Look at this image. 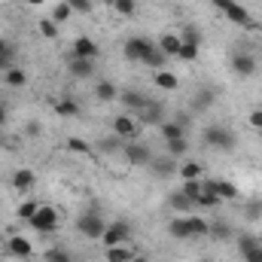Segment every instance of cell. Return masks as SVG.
Masks as SVG:
<instances>
[{
	"label": "cell",
	"instance_id": "cell-1",
	"mask_svg": "<svg viewBox=\"0 0 262 262\" xmlns=\"http://www.w3.org/2000/svg\"><path fill=\"white\" fill-rule=\"evenodd\" d=\"M76 229H79V235H82V238L101 241V235L107 232V220H104L101 207H95V204H92L85 213H79V220H76Z\"/></svg>",
	"mask_w": 262,
	"mask_h": 262
},
{
	"label": "cell",
	"instance_id": "cell-2",
	"mask_svg": "<svg viewBox=\"0 0 262 262\" xmlns=\"http://www.w3.org/2000/svg\"><path fill=\"white\" fill-rule=\"evenodd\" d=\"M201 143L210 146V149H226V152H229V149L238 146V137L226 128V125H207L204 134H201Z\"/></svg>",
	"mask_w": 262,
	"mask_h": 262
},
{
	"label": "cell",
	"instance_id": "cell-3",
	"mask_svg": "<svg viewBox=\"0 0 262 262\" xmlns=\"http://www.w3.org/2000/svg\"><path fill=\"white\" fill-rule=\"evenodd\" d=\"M28 226H31L34 232H40V235H52V232L58 229V210L49 207V204H40V210L28 220Z\"/></svg>",
	"mask_w": 262,
	"mask_h": 262
},
{
	"label": "cell",
	"instance_id": "cell-4",
	"mask_svg": "<svg viewBox=\"0 0 262 262\" xmlns=\"http://www.w3.org/2000/svg\"><path fill=\"white\" fill-rule=\"evenodd\" d=\"M216 9H220V12H223V15H226L232 25H238V28H256L253 15H250V12H247V9H244L238 0H223Z\"/></svg>",
	"mask_w": 262,
	"mask_h": 262
},
{
	"label": "cell",
	"instance_id": "cell-5",
	"mask_svg": "<svg viewBox=\"0 0 262 262\" xmlns=\"http://www.w3.org/2000/svg\"><path fill=\"white\" fill-rule=\"evenodd\" d=\"M131 223L125 220H116V223H110L107 226V232L101 235V241H104V247H116V244H128L131 241Z\"/></svg>",
	"mask_w": 262,
	"mask_h": 262
},
{
	"label": "cell",
	"instance_id": "cell-6",
	"mask_svg": "<svg viewBox=\"0 0 262 262\" xmlns=\"http://www.w3.org/2000/svg\"><path fill=\"white\" fill-rule=\"evenodd\" d=\"M238 253L244 262H262V241L250 232L238 235Z\"/></svg>",
	"mask_w": 262,
	"mask_h": 262
},
{
	"label": "cell",
	"instance_id": "cell-7",
	"mask_svg": "<svg viewBox=\"0 0 262 262\" xmlns=\"http://www.w3.org/2000/svg\"><path fill=\"white\" fill-rule=\"evenodd\" d=\"M134 119L140 122V125H162L165 122V104H159V101H146L143 107H140V113H134Z\"/></svg>",
	"mask_w": 262,
	"mask_h": 262
},
{
	"label": "cell",
	"instance_id": "cell-8",
	"mask_svg": "<svg viewBox=\"0 0 262 262\" xmlns=\"http://www.w3.org/2000/svg\"><path fill=\"white\" fill-rule=\"evenodd\" d=\"M122 156H125L128 165H149L152 162V149L146 143H140V140H128L122 146Z\"/></svg>",
	"mask_w": 262,
	"mask_h": 262
},
{
	"label": "cell",
	"instance_id": "cell-9",
	"mask_svg": "<svg viewBox=\"0 0 262 262\" xmlns=\"http://www.w3.org/2000/svg\"><path fill=\"white\" fill-rule=\"evenodd\" d=\"M113 134L122 137L125 143H128V140H137V137H140V122H137L134 116H128V113H122V116L113 119Z\"/></svg>",
	"mask_w": 262,
	"mask_h": 262
},
{
	"label": "cell",
	"instance_id": "cell-10",
	"mask_svg": "<svg viewBox=\"0 0 262 262\" xmlns=\"http://www.w3.org/2000/svg\"><path fill=\"white\" fill-rule=\"evenodd\" d=\"M152 46H156V43H149V40H143V37H131V40H125L122 52H125L128 61H140V64H143V58L152 52Z\"/></svg>",
	"mask_w": 262,
	"mask_h": 262
},
{
	"label": "cell",
	"instance_id": "cell-11",
	"mask_svg": "<svg viewBox=\"0 0 262 262\" xmlns=\"http://www.w3.org/2000/svg\"><path fill=\"white\" fill-rule=\"evenodd\" d=\"M201 186H204L207 192H213V195L220 198V201H232V198L238 195L235 183H229V180H223V177H213V180H201Z\"/></svg>",
	"mask_w": 262,
	"mask_h": 262
},
{
	"label": "cell",
	"instance_id": "cell-12",
	"mask_svg": "<svg viewBox=\"0 0 262 262\" xmlns=\"http://www.w3.org/2000/svg\"><path fill=\"white\" fill-rule=\"evenodd\" d=\"M149 171H152L156 177H174L180 168H177V159H174V156H152Z\"/></svg>",
	"mask_w": 262,
	"mask_h": 262
},
{
	"label": "cell",
	"instance_id": "cell-13",
	"mask_svg": "<svg viewBox=\"0 0 262 262\" xmlns=\"http://www.w3.org/2000/svg\"><path fill=\"white\" fill-rule=\"evenodd\" d=\"M67 70H70V76H76V79H92V76H95V61H92V58H76V55H70V58H67Z\"/></svg>",
	"mask_w": 262,
	"mask_h": 262
},
{
	"label": "cell",
	"instance_id": "cell-14",
	"mask_svg": "<svg viewBox=\"0 0 262 262\" xmlns=\"http://www.w3.org/2000/svg\"><path fill=\"white\" fill-rule=\"evenodd\" d=\"M6 253H9V256H15V259H28V256L34 253V247H31V241H28V238L12 235V238L6 241Z\"/></svg>",
	"mask_w": 262,
	"mask_h": 262
},
{
	"label": "cell",
	"instance_id": "cell-15",
	"mask_svg": "<svg viewBox=\"0 0 262 262\" xmlns=\"http://www.w3.org/2000/svg\"><path fill=\"white\" fill-rule=\"evenodd\" d=\"M168 207H171L174 213H180V216H189V213L195 210V201L177 189V192H171V195H168Z\"/></svg>",
	"mask_w": 262,
	"mask_h": 262
},
{
	"label": "cell",
	"instance_id": "cell-16",
	"mask_svg": "<svg viewBox=\"0 0 262 262\" xmlns=\"http://www.w3.org/2000/svg\"><path fill=\"white\" fill-rule=\"evenodd\" d=\"M232 70H235L238 76H253V73H256V58L247 55V52H235V55H232Z\"/></svg>",
	"mask_w": 262,
	"mask_h": 262
},
{
	"label": "cell",
	"instance_id": "cell-17",
	"mask_svg": "<svg viewBox=\"0 0 262 262\" xmlns=\"http://www.w3.org/2000/svg\"><path fill=\"white\" fill-rule=\"evenodd\" d=\"M168 58H177V52H180V46H183V40H180V34H174V31H168V34H162L159 37V43H156Z\"/></svg>",
	"mask_w": 262,
	"mask_h": 262
},
{
	"label": "cell",
	"instance_id": "cell-18",
	"mask_svg": "<svg viewBox=\"0 0 262 262\" xmlns=\"http://www.w3.org/2000/svg\"><path fill=\"white\" fill-rule=\"evenodd\" d=\"M70 55H76V58H92V61H95V58H98V43L89 40V37H76Z\"/></svg>",
	"mask_w": 262,
	"mask_h": 262
},
{
	"label": "cell",
	"instance_id": "cell-19",
	"mask_svg": "<svg viewBox=\"0 0 262 262\" xmlns=\"http://www.w3.org/2000/svg\"><path fill=\"white\" fill-rule=\"evenodd\" d=\"M216 104V92L213 89H198L195 95H192V113H201V110H210Z\"/></svg>",
	"mask_w": 262,
	"mask_h": 262
},
{
	"label": "cell",
	"instance_id": "cell-20",
	"mask_svg": "<svg viewBox=\"0 0 262 262\" xmlns=\"http://www.w3.org/2000/svg\"><path fill=\"white\" fill-rule=\"evenodd\" d=\"M168 235H171V238H177V241H189V238H192V232H189V220L177 213V216L168 223Z\"/></svg>",
	"mask_w": 262,
	"mask_h": 262
},
{
	"label": "cell",
	"instance_id": "cell-21",
	"mask_svg": "<svg viewBox=\"0 0 262 262\" xmlns=\"http://www.w3.org/2000/svg\"><path fill=\"white\" fill-rule=\"evenodd\" d=\"M119 101H122V107L128 110V116H131V113H140V107H143L149 98H146V95H140V92H131V89H128V92H119Z\"/></svg>",
	"mask_w": 262,
	"mask_h": 262
},
{
	"label": "cell",
	"instance_id": "cell-22",
	"mask_svg": "<svg viewBox=\"0 0 262 262\" xmlns=\"http://www.w3.org/2000/svg\"><path fill=\"white\" fill-rule=\"evenodd\" d=\"M152 82H156V89H162V92L180 89V79H177L171 70H152Z\"/></svg>",
	"mask_w": 262,
	"mask_h": 262
},
{
	"label": "cell",
	"instance_id": "cell-23",
	"mask_svg": "<svg viewBox=\"0 0 262 262\" xmlns=\"http://www.w3.org/2000/svg\"><path fill=\"white\" fill-rule=\"evenodd\" d=\"M34 183H37V174H34L31 168H21V171H15V174H12V189H18V192L34 189Z\"/></svg>",
	"mask_w": 262,
	"mask_h": 262
},
{
	"label": "cell",
	"instance_id": "cell-24",
	"mask_svg": "<svg viewBox=\"0 0 262 262\" xmlns=\"http://www.w3.org/2000/svg\"><path fill=\"white\" fill-rule=\"evenodd\" d=\"M137 256L134 250H131L128 244H116V247H107V262H131Z\"/></svg>",
	"mask_w": 262,
	"mask_h": 262
},
{
	"label": "cell",
	"instance_id": "cell-25",
	"mask_svg": "<svg viewBox=\"0 0 262 262\" xmlns=\"http://www.w3.org/2000/svg\"><path fill=\"white\" fill-rule=\"evenodd\" d=\"M3 79H6L9 89H21V85L28 82V73H25L21 67H9V70H3Z\"/></svg>",
	"mask_w": 262,
	"mask_h": 262
},
{
	"label": "cell",
	"instance_id": "cell-26",
	"mask_svg": "<svg viewBox=\"0 0 262 262\" xmlns=\"http://www.w3.org/2000/svg\"><path fill=\"white\" fill-rule=\"evenodd\" d=\"M95 98H98V101H107V104H110L113 98H119V89H116V85H113L110 79H104V82H98V85H95Z\"/></svg>",
	"mask_w": 262,
	"mask_h": 262
},
{
	"label": "cell",
	"instance_id": "cell-27",
	"mask_svg": "<svg viewBox=\"0 0 262 262\" xmlns=\"http://www.w3.org/2000/svg\"><path fill=\"white\" fill-rule=\"evenodd\" d=\"M204 174V165L201 162H183L180 165V180H198Z\"/></svg>",
	"mask_w": 262,
	"mask_h": 262
},
{
	"label": "cell",
	"instance_id": "cell-28",
	"mask_svg": "<svg viewBox=\"0 0 262 262\" xmlns=\"http://www.w3.org/2000/svg\"><path fill=\"white\" fill-rule=\"evenodd\" d=\"M189 220V232H192V238H207V232H210V223L207 220H201V216H186Z\"/></svg>",
	"mask_w": 262,
	"mask_h": 262
},
{
	"label": "cell",
	"instance_id": "cell-29",
	"mask_svg": "<svg viewBox=\"0 0 262 262\" xmlns=\"http://www.w3.org/2000/svg\"><path fill=\"white\" fill-rule=\"evenodd\" d=\"M159 134H162L165 140H177V137H186V128L177 125V122H162V125H159Z\"/></svg>",
	"mask_w": 262,
	"mask_h": 262
},
{
	"label": "cell",
	"instance_id": "cell-30",
	"mask_svg": "<svg viewBox=\"0 0 262 262\" xmlns=\"http://www.w3.org/2000/svg\"><path fill=\"white\" fill-rule=\"evenodd\" d=\"M165 149H168V156H186L189 152V140L186 137H177V140H165Z\"/></svg>",
	"mask_w": 262,
	"mask_h": 262
},
{
	"label": "cell",
	"instance_id": "cell-31",
	"mask_svg": "<svg viewBox=\"0 0 262 262\" xmlns=\"http://www.w3.org/2000/svg\"><path fill=\"white\" fill-rule=\"evenodd\" d=\"M165 61H168V55L159 49V46H152V52L143 58V64L146 67H152V70H165Z\"/></svg>",
	"mask_w": 262,
	"mask_h": 262
},
{
	"label": "cell",
	"instance_id": "cell-32",
	"mask_svg": "<svg viewBox=\"0 0 262 262\" xmlns=\"http://www.w3.org/2000/svg\"><path fill=\"white\" fill-rule=\"evenodd\" d=\"M122 146H125V140L116 137V134H113V137H104V140L98 143V149H101L104 156H107V152H122Z\"/></svg>",
	"mask_w": 262,
	"mask_h": 262
},
{
	"label": "cell",
	"instance_id": "cell-33",
	"mask_svg": "<svg viewBox=\"0 0 262 262\" xmlns=\"http://www.w3.org/2000/svg\"><path fill=\"white\" fill-rule=\"evenodd\" d=\"M207 238L229 241V238H232V226H229V223H210V232H207Z\"/></svg>",
	"mask_w": 262,
	"mask_h": 262
},
{
	"label": "cell",
	"instance_id": "cell-34",
	"mask_svg": "<svg viewBox=\"0 0 262 262\" xmlns=\"http://www.w3.org/2000/svg\"><path fill=\"white\" fill-rule=\"evenodd\" d=\"M55 113H58V116H79V104H76L73 98H64V101L55 104Z\"/></svg>",
	"mask_w": 262,
	"mask_h": 262
},
{
	"label": "cell",
	"instance_id": "cell-35",
	"mask_svg": "<svg viewBox=\"0 0 262 262\" xmlns=\"http://www.w3.org/2000/svg\"><path fill=\"white\" fill-rule=\"evenodd\" d=\"M37 210H40V201L28 198V201H21V204H18V220H31Z\"/></svg>",
	"mask_w": 262,
	"mask_h": 262
},
{
	"label": "cell",
	"instance_id": "cell-36",
	"mask_svg": "<svg viewBox=\"0 0 262 262\" xmlns=\"http://www.w3.org/2000/svg\"><path fill=\"white\" fill-rule=\"evenodd\" d=\"M70 15H73V9L67 6L64 0H61V3H55V9H52V21H55V25H64Z\"/></svg>",
	"mask_w": 262,
	"mask_h": 262
},
{
	"label": "cell",
	"instance_id": "cell-37",
	"mask_svg": "<svg viewBox=\"0 0 262 262\" xmlns=\"http://www.w3.org/2000/svg\"><path fill=\"white\" fill-rule=\"evenodd\" d=\"M110 3L119 15H134L137 12V0H110Z\"/></svg>",
	"mask_w": 262,
	"mask_h": 262
},
{
	"label": "cell",
	"instance_id": "cell-38",
	"mask_svg": "<svg viewBox=\"0 0 262 262\" xmlns=\"http://www.w3.org/2000/svg\"><path fill=\"white\" fill-rule=\"evenodd\" d=\"M198 49H201V46H195V43H183V46H180V52H177V58H180V61H195Z\"/></svg>",
	"mask_w": 262,
	"mask_h": 262
},
{
	"label": "cell",
	"instance_id": "cell-39",
	"mask_svg": "<svg viewBox=\"0 0 262 262\" xmlns=\"http://www.w3.org/2000/svg\"><path fill=\"white\" fill-rule=\"evenodd\" d=\"M37 28H40V34H43L46 40H55V37H58V25H55L52 18H43V21H40Z\"/></svg>",
	"mask_w": 262,
	"mask_h": 262
},
{
	"label": "cell",
	"instance_id": "cell-40",
	"mask_svg": "<svg viewBox=\"0 0 262 262\" xmlns=\"http://www.w3.org/2000/svg\"><path fill=\"white\" fill-rule=\"evenodd\" d=\"M180 40H183V43H195V46H201V34H198L195 25H186V28L180 31Z\"/></svg>",
	"mask_w": 262,
	"mask_h": 262
},
{
	"label": "cell",
	"instance_id": "cell-41",
	"mask_svg": "<svg viewBox=\"0 0 262 262\" xmlns=\"http://www.w3.org/2000/svg\"><path fill=\"white\" fill-rule=\"evenodd\" d=\"M46 262H73V259H70V253L64 247H49L46 250Z\"/></svg>",
	"mask_w": 262,
	"mask_h": 262
},
{
	"label": "cell",
	"instance_id": "cell-42",
	"mask_svg": "<svg viewBox=\"0 0 262 262\" xmlns=\"http://www.w3.org/2000/svg\"><path fill=\"white\" fill-rule=\"evenodd\" d=\"M201 189H204V186H201V180H183V189H180V192L195 201V198L201 195Z\"/></svg>",
	"mask_w": 262,
	"mask_h": 262
},
{
	"label": "cell",
	"instance_id": "cell-43",
	"mask_svg": "<svg viewBox=\"0 0 262 262\" xmlns=\"http://www.w3.org/2000/svg\"><path fill=\"white\" fill-rule=\"evenodd\" d=\"M216 204H223V201L213 195V192H207V189H201V195L195 198V207H216Z\"/></svg>",
	"mask_w": 262,
	"mask_h": 262
},
{
	"label": "cell",
	"instance_id": "cell-44",
	"mask_svg": "<svg viewBox=\"0 0 262 262\" xmlns=\"http://www.w3.org/2000/svg\"><path fill=\"white\" fill-rule=\"evenodd\" d=\"M67 149H73V152H82V156H92V146H89L85 140H79V137H70V140H67Z\"/></svg>",
	"mask_w": 262,
	"mask_h": 262
},
{
	"label": "cell",
	"instance_id": "cell-45",
	"mask_svg": "<svg viewBox=\"0 0 262 262\" xmlns=\"http://www.w3.org/2000/svg\"><path fill=\"white\" fill-rule=\"evenodd\" d=\"M64 3L73 9V12H92V9H95L92 0H64Z\"/></svg>",
	"mask_w": 262,
	"mask_h": 262
},
{
	"label": "cell",
	"instance_id": "cell-46",
	"mask_svg": "<svg viewBox=\"0 0 262 262\" xmlns=\"http://www.w3.org/2000/svg\"><path fill=\"white\" fill-rule=\"evenodd\" d=\"M244 216H247V220H259V216H262V201H247Z\"/></svg>",
	"mask_w": 262,
	"mask_h": 262
},
{
	"label": "cell",
	"instance_id": "cell-47",
	"mask_svg": "<svg viewBox=\"0 0 262 262\" xmlns=\"http://www.w3.org/2000/svg\"><path fill=\"white\" fill-rule=\"evenodd\" d=\"M0 58H6V61H12V58H15V49H12V43L0 40Z\"/></svg>",
	"mask_w": 262,
	"mask_h": 262
},
{
	"label": "cell",
	"instance_id": "cell-48",
	"mask_svg": "<svg viewBox=\"0 0 262 262\" xmlns=\"http://www.w3.org/2000/svg\"><path fill=\"white\" fill-rule=\"evenodd\" d=\"M250 125H253L256 131H262V107H259V110H253V113H250Z\"/></svg>",
	"mask_w": 262,
	"mask_h": 262
},
{
	"label": "cell",
	"instance_id": "cell-49",
	"mask_svg": "<svg viewBox=\"0 0 262 262\" xmlns=\"http://www.w3.org/2000/svg\"><path fill=\"white\" fill-rule=\"evenodd\" d=\"M6 122V104H0V125Z\"/></svg>",
	"mask_w": 262,
	"mask_h": 262
},
{
	"label": "cell",
	"instance_id": "cell-50",
	"mask_svg": "<svg viewBox=\"0 0 262 262\" xmlns=\"http://www.w3.org/2000/svg\"><path fill=\"white\" fill-rule=\"evenodd\" d=\"M25 3H28V6H43L46 0H25Z\"/></svg>",
	"mask_w": 262,
	"mask_h": 262
},
{
	"label": "cell",
	"instance_id": "cell-51",
	"mask_svg": "<svg viewBox=\"0 0 262 262\" xmlns=\"http://www.w3.org/2000/svg\"><path fill=\"white\" fill-rule=\"evenodd\" d=\"M131 262H149V259H146V256H134Z\"/></svg>",
	"mask_w": 262,
	"mask_h": 262
},
{
	"label": "cell",
	"instance_id": "cell-52",
	"mask_svg": "<svg viewBox=\"0 0 262 262\" xmlns=\"http://www.w3.org/2000/svg\"><path fill=\"white\" fill-rule=\"evenodd\" d=\"M210 3H213V6H220V3H223V0H210Z\"/></svg>",
	"mask_w": 262,
	"mask_h": 262
},
{
	"label": "cell",
	"instance_id": "cell-53",
	"mask_svg": "<svg viewBox=\"0 0 262 262\" xmlns=\"http://www.w3.org/2000/svg\"><path fill=\"white\" fill-rule=\"evenodd\" d=\"M259 137H262V131H259Z\"/></svg>",
	"mask_w": 262,
	"mask_h": 262
}]
</instances>
